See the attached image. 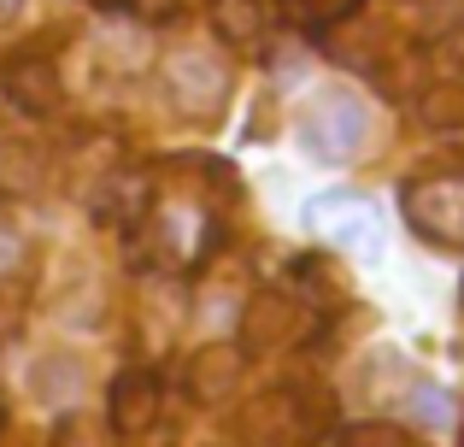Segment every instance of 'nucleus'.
<instances>
[{
	"label": "nucleus",
	"instance_id": "f257e3e1",
	"mask_svg": "<svg viewBox=\"0 0 464 447\" xmlns=\"http://www.w3.org/2000/svg\"><path fill=\"white\" fill-rule=\"evenodd\" d=\"M229 65L218 47L188 42V47H170L165 65H159V89H165L170 112L188 118V124H218L229 106Z\"/></svg>",
	"mask_w": 464,
	"mask_h": 447
},
{
	"label": "nucleus",
	"instance_id": "f03ea898",
	"mask_svg": "<svg viewBox=\"0 0 464 447\" xmlns=\"http://www.w3.org/2000/svg\"><path fill=\"white\" fill-rule=\"evenodd\" d=\"M300 141H306V153H317V160L347 165L371 148V112H364V101L353 89H324L300 112Z\"/></svg>",
	"mask_w": 464,
	"mask_h": 447
},
{
	"label": "nucleus",
	"instance_id": "7ed1b4c3",
	"mask_svg": "<svg viewBox=\"0 0 464 447\" xmlns=\"http://www.w3.org/2000/svg\"><path fill=\"white\" fill-rule=\"evenodd\" d=\"M329 418V401L324 394H306V389H271L241 413V436L253 447H306Z\"/></svg>",
	"mask_w": 464,
	"mask_h": 447
},
{
	"label": "nucleus",
	"instance_id": "20e7f679",
	"mask_svg": "<svg viewBox=\"0 0 464 447\" xmlns=\"http://www.w3.org/2000/svg\"><path fill=\"white\" fill-rule=\"evenodd\" d=\"M400 212L435 248H464V177L435 171V177H411L400 189Z\"/></svg>",
	"mask_w": 464,
	"mask_h": 447
},
{
	"label": "nucleus",
	"instance_id": "39448f33",
	"mask_svg": "<svg viewBox=\"0 0 464 447\" xmlns=\"http://www.w3.org/2000/svg\"><path fill=\"white\" fill-rule=\"evenodd\" d=\"M306 330H312V312L295 295H283V288H259L241 306V347L247 354H276V347L300 342Z\"/></svg>",
	"mask_w": 464,
	"mask_h": 447
},
{
	"label": "nucleus",
	"instance_id": "423d86ee",
	"mask_svg": "<svg viewBox=\"0 0 464 447\" xmlns=\"http://www.w3.org/2000/svg\"><path fill=\"white\" fill-rule=\"evenodd\" d=\"M241 371H247V354L236 342H206L182 359V394L194 406H229L241 389Z\"/></svg>",
	"mask_w": 464,
	"mask_h": 447
},
{
	"label": "nucleus",
	"instance_id": "0eeeda50",
	"mask_svg": "<svg viewBox=\"0 0 464 447\" xmlns=\"http://www.w3.org/2000/svg\"><path fill=\"white\" fill-rule=\"evenodd\" d=\"M159 413H165V394H159V377L148 365L124 371V377L112 383V401H106V424H112L118 442H141L148 430L159 424Z\"/></svg>",
	"mask_w": 464,
	"mask_h": 447
},
{
	"label": "nucleus",
	"instance_id": "6e6552de",
	"mask_svg": "<svg viewBox=\"0 0 464 447\" xmlns=\"http://www.w3.org/2000/svg\"><path fill=\"white\" fill-rule=\"evenodd\" d=\"M0 94H6L24 118H47L59 106V65L47 53H12L6 65H0Z\"/></svg>",
	"mask_w": 464,
	"mask_h": 447
},
{
	"label": "nucleus",
	"instance_id": "1a4fd4ad",
	"mask_svg": "<svg viewBox=\"0 0 464 447\" xmlns=\"http://www.w3.org/2000/svg\"><path fill=\"white\" fill-rule=\"evenodd\" d=\"M312 224H324L335 241H347V248H371V207H364L359 195H317L312 200V212H306Z\"/></svg>",
	"mask_w": 464,
	"mask_h": 447
},
{
	"label": "nucleus",
	"instance_id": "9d476101",
	"mask_svg": "<svg viewBox=\"0 0 464 447\" xmlns=\"http://www.w3.org/2000/svg\"><path fill=\"white\" fill-rule=\"evenodd\" d=\"M42 183H47L42 148H30V141H0V195L30 200V195H42Z\"/></svg>",
	"mask_w": 464,
	"mask_h": 447
},
{
	"label": "nucleus",
	"instance_id": "9b49d317",
	"mask_svg": "<svg viewBox=\"0 0 464 447\" xmlns=\"http://www.w3.org/2000/svg\"><path fill=\"white\" fill-rule=\"evenodd\" d=\"M212 30L229 47H259L271 30V12H265V0H212Z\"/></svg>",
	"mask_w": 464,
	"mask_h": 447
},
{
	"label": "nucleus",
	"instance_id": "f8f14e48",
	"mask_svg": "<svg viewBox=\"0 0 464 447\" xmlns=\"http://www.w3.org/2000/svg\"><path fill=\"white\" fill-rule=\"evenodd\" d=\"M418 118L430 130H459L464 124V83H423Z\"/></svg>",
	"mask_w": 464,
	"mask_h": 447
},
{
	"label": "nucleus",
	"instance_id": "ddd939ff",
	"mask_svg": "<svg viewBox=\"0 0 464 447\" xmlns=\"http://www.w3.org/2000/svg\"><path fill=\"white\" fill-rule=\"evenodd\" d=\"M106 442H112V424L101 413H82V406L59 413L53 436H47V447H106Z\"/></svg>",
	"mask_w": 464,
	"mask_h": 447
},
{
	"label": "nucleus",
	"instance_id": "4468645a",
	"mask_svg": "<svg viewBox=\"0 0 464 447\" xmlns=\"http://www.w3.org/2000/svg\"><path fill=\"white\" fill-rule=\"evenodd\" d=\"M283 12L295 24H306V30H335L341 18L359 12V0H283Z\"/></svg>",
	"mask_w": 464,
	"mask_h": 447
},
{
	"label": "nucleus",
	"instance_id": "2eb2a0df",
	"mask_svg": "<svg viewBox=\"0 0 464 447\" xmlns=\"http://www.w3.org/2000/svg\"><path fill=\"white\" fill-rule=\"evenodd\" d=\"M77 389H82V371L71 365V359H42V371H35V394L42 401H77Z\"/></svg>",
	"mask_w": 464,
	"mask_h": 447
},
{
	"label": "nucleus",
	"instance_id": "dca6fc26",
	"mask_svg": "<svg viewBox=\"0 0 464 447\" xmlns=\"http://www.w3.org/2000/svg\"><path fill=\"white\" fill-rule=\"evenodd\" d=\"M335 447H411V436L400 424H382V418H371V424H353L341 430Z\"/></svg>",
	"mask_w": 464,
	"mask_h": 447
},
{
	"label": "nucleus",
	"instance_id": "f3484780",
	"mask_svg": "<svg viewBox=\"0 0 464 447\" xmlns=\"http://www.w3.org/2000/svg\"><path fill=\"white\" fill-rule=\"evenodd\" d=\"M329 271H335V265L317 259V253L295 259V283H300V288H312V295H324V300H335V295H341V277H329Z\"/></svg>",
	"mask_w": 464,
	"mask_h": 447
},
{
	"label": "nucleus",
	"instance_id": "a211bd4d",
	"mask_svg": "<svg viewBox=\"0 0 464 447\" xmlns=\"http://www.w3.org/2000/svg\"><path fill=\"white\" fill-rule=\"evenodd\" d=\"M411 418L430 424V430H441V424H453V401H447L441 389H411Z\"/></svg>",
	"mask_w": 464,
	"mask_h": 447
},
{
	"label": "nucleus",
	"instance_id": "6ab92c4d",
	"mask_svg": "<svg viewBox=\"0 0 464 447\" xmlns=\"http://www.w3.org/2000/svg\"><path fill=\"white\" fill-rule=\"evenodd\" d=\"M24 265H30V248H24V236L0 224V283H6V277H18Z\"/></svg>",
	"mask_w": 464,
	"mask_h": 447
},
{
	"label": "nucleus",
	"instance_id": "aec40b11",
	"mask_svg": "<svg viewBox=\"0 0 464 447\" xmlns=\"http://www.w3.org/2000/svg\"><path fill=\"white\" fill-rule=\"evenodd\" d=\"M130 6H136L148 24H170V18H182V6H188V0H130Z\"/></svg>",
	"mask_w": 464,
	"mask_h": 447
},
{
	"label": "nucleus",
	"instance_id": "412c9836",
	"mask_svg": "<svg viewBox=\"0 0 464 447\" xmlns=\"http://www.w3.org/2000/svg\"><path fill=\"white\" fill-rule=\"evenodd\" d=\"M18 12H24V0H0V24H6V18H18Z\"/></svg>",
	"mask_w": 464,
	"mask_h": 447
},
{
	"label": "nucleus",
	"instance_id": "4be33fe9",
	"mask_svg": "<svg viewBox=\"0 0 464 447\" xmlns=\"http://www.w3.org/2000/svg\"><path fill=\"white\" fill-rule=\"evenodd\" d=\"M89 6H101V12H118V6H130V0H89Z\"/></svg>",
	"mask_w": 464,
	"mask_h": 447
},
{
	"label": "nucleus",
	"instance_id": "5701e85b",
	"mask_svg": "<svg viewBox=\"0 0 464 447\" xmlns=\"http://www.w3.org/2000/svg\"><path fill=\"white\" fill-rule=\"evenodd\" d=\"M459 447H464V430H459Z\"/></svg>",
	"mask_w": 464,
	"mask_h": 447
}]
</instances>
